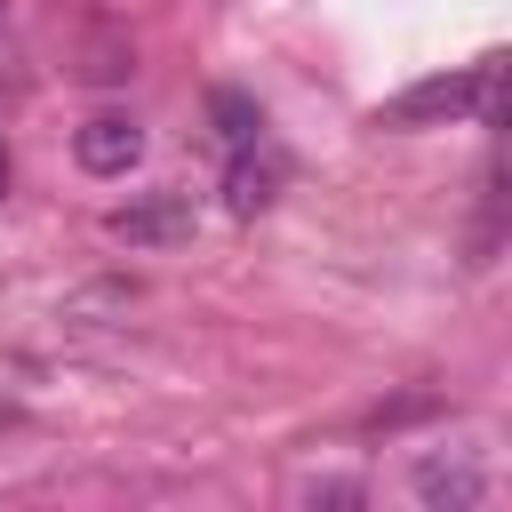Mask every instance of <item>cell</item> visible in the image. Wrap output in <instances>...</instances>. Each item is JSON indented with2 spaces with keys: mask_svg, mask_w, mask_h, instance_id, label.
<instances>
[{
  "mask_svg": "<svg viewBox=\"0 0 512 512\" xmlns=\"http://www.w3.org/2000/svg\"><path fill=\"white\" fill-rule=\"evenodd\" d=\"M496 80H504V56L488 48V56H472L464 72H432V80H408L400 96H384V104L368 112V128H384V136L456 128V120H472V128H496Z\"/></svg>",
  "mask_w": 512,
  "mask_h": 512,
  "instance_id": "1",
  "label": "cell"
},
{
  "mask_svg": "<svg viewBox=\"0 0 512 512\" xmlns=\"http://www.w3.org/2000/svg\"><path fill=\"white\" fill-rule=\"evenodd\" d=\"M408 496L432 504V512H472V504L496 496V480H488L480 448H416V464H408Z\"/></svg>",
  "mask_w": 512,
  "mask_h": 512,
  "instance_id": "2",
  "label": "cell"
},
{
  "mask_svg": "<svg viewBox=\"0 0 512 512\" xmlns=\"http://www.w3.org/2000/svg\"><path fill=\"white\" fill-rule=\"evenodd\" d=\"M192 224H200V200L176 192V184H168V192H144V200H128V208L104 216V232L128 240V248H184Z\"/></svg>",
  "mask_w": 512,
  "mask_h": 512,
  "instance_id": "3",
  "label": "cell"
},
{
  "mask_svg": "<svg viewBox=\"0 0 512 512\" xmlns=\"http://www.w3.org/2000/svg\"><path fill=\"white\" fill-rule=\"evenodd\" d=\"M288 192V152L272 144V128L240 152H224V216H264Z\"/></svg>",
  "mask_w": 512,
  "mask_h": 512,
  "instance_id": "4",
  "label": "cell"
},
{
  "mask_svg": "<svg viewBox=\"0 0 512 512\" xmlns=\"http://www.w3.org/2000/svg\"><path fill=\"white\" fill-rule=\"evenodd\" d=\"M72 160H80L88 176H128V168L144 160V120H136V112H88V120L72 128Z\"/></svg>",
  "mask_w": 512,
  "mask_h": 512,
  "instance_id": "5",
  "label": "cell"
},
{
  "mask_svg": "<svg viewBox=\"0 0 512 512\" xmlns=\"http://www.w3.org/2000/svg\"><path fill=\"white\" fill-rule=\"evenodd\" d=\"M208 128H216L224 152H240V144L264 136V104H256L248 88H208Z\"/></svg>",
  "mask_w": 512,
  "mask_h": 512,
  "instance_id": "6",
  "label": "cell"
},
{
  "mask_svg": "<svg viewBox=\"0 0 512 512\" xmlns=\"http://www.w3.org/2000/svg\"><path fill=\"white\" fill-rule=\"evenodd\" d=\"M296 504H368V480L320 472V480H296Z\"/></svg>",
  "mask_w": 512,
  "mask_h": 512,
  "instance_id": "7",
  "label": "cell"
},
{
  "mask_svg": "<svg viewBox=\"0 0 512 512\" xmlns=\"http://www.w3.org/2000/svg\"><path fill=\"white\" fill-rule=\"evenodd\" d=\"M0 192H8V144H0Z\"/></svg>",
  "mask_w": 512,
  "mask_h": 512,
  "instance_id": "8",
  "label": "cell"
},
{
  "mask_svg": "<svg viewBox=\"0 0 512 512\" xmlns=\"http://www.w3.org/2000/svg\"><path fill=\"white\" fill-rule=\"evenodd\" d=\"M0 8H8V0H0Z\"/></svg>",
  "mask_w": 512,
  "mask_h": 512,
  "instance_id": "9",
  "label": "cell"
}]
</instances>
